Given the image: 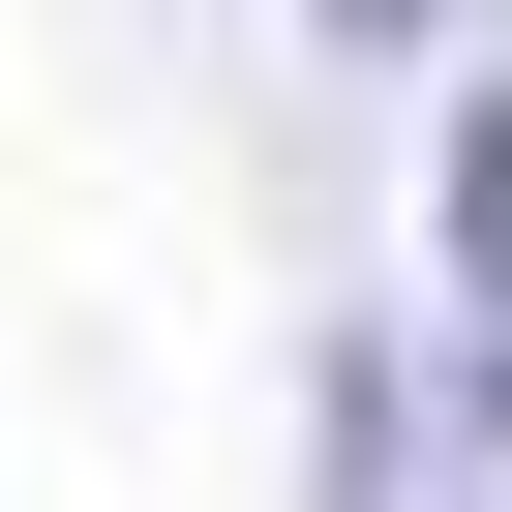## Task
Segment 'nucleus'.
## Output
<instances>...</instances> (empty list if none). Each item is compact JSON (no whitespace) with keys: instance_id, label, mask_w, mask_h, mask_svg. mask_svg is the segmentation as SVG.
I'll return each instance as SVG.
<instances>
[{"instance_id":"nucleus-1","label":"nucleus","mask_w":512,"mask_h":512,"mask_svg":"<svg viewBox=\"0 0 512 512\" xmlns=\"http://www.w3.org/2000/svg\"><path fill=\"white\" fill-rule=\"evenodd\" d=\"M422 211H452V302H512V91H452V151H422Z\"/></svg>"}]
</instances>
